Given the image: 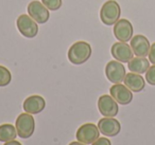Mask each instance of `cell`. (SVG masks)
I'll list each match as a JSON object with an SVG mask.
<instances>
[{
  "label": "cell",
  "instance_id": "obj_14",
  "mask_svg": "<svg viewBox=\"0 0 155 145\" xmlns=\"http://www.w3.org/2000/svg\"><path fill=\"white\" fill-rule=\"evenodd\" d=\"M22 107L26 112L30 113V114H37L45 109V98L41 95H31L25 100Z\"/></svg>",
  "mask_w": 155,
  "mask_h": 145
},
{
  "label": "cell",
  "instance_id": "obj_9",
  "mask_svg": "<svg viewBox=\"0 0 155 145\" xmlns=\"http://www.w3.org/2000/svg\"><path fill=\"white\" fill-rule=\"evenodd\" d=\"M110 93L112 98L120 105H127L133 101V93L132 91L122 84H114L110 87Z\"/></svg>",
  "mask_w": 155,
  "mask_h": 145
},
{
  "label": "cell",
  "instance_id": "obj_8",
  "mask_svg": "<svg viewBox=\"0 0 155 145\" xmlns=\"http://www.w3.org/2000/svg\"><path fill=\"white\" fill-rule=\"evenodd\" d=\"M28 14L32 17L37 24H46L49 20L50 13L49 10L41 2V1H31L28 5Z\"/></svg>",
  "mask_w": 155,
  "mask_h": 145
},
{
  "label": "cell",
  "instance_id": "obj_16",
  "mask_svg": "<svg viewBox=\"0 0 155 145\" xmlns=\"http://www.w3.org/2000/svg\"><path fill=\"white\" fill-rule=\"evenodd\" d=\"M127 68L131 72L142 74V73H146L150 68V62L146 57L137 56V57H133L127 63Z\"/></svg>",
  "mask_w": 155,
  "mask_h": 145
},
{
  "label": "cell",
  "instance_id": "obj_10",
  "mask_svg": "<svg viewBox=\"0 0 155 145\" xmlns=\"http://www.w3.org/2000/svg\"><path fill=\"white\" fill-rule=\"evenodd\" d=\"M133 26L127 19H119L114 26V35L119 41L127 43L133 37Z\"/></svg>",
  "mask_w": 155,
  "mask_h": 145
},
{
  "label": "cell",
  "instance_id": "obj_5",
  "mask_svg": "<svg viewBox=\"0 0 155 145\" xmlns=\"http://www.w3.org/2000/svg\"><path fill=\"white\" fill-rule=\"evenodd\" d=\"M100 130L98 126L93 123H85L79 127L75 137L79 142H82L84 144H93L97 139H99Z\"/></svg>",
  "mask_w": 155,
  "mask_h": 145
},
{
  "label": "cell",
  "instance_id": "obj_17",
  "mask_svg": "<svg viewBox=\"0 0 155 145\" xmlns=\"http://www.w3.org/2000/svg\"><path fill=\"white\" fill-rule=\"evenodd\" d=\"M17 136L16 127L12 124H2L0 125V142H9L15 140Z\"/></svg>",
  "mask_w": 155,
  "mask_h": 145
},
{
  "label": "cell",
  "instance_id": "obj_4",
  "mask_svg": "<svg viewBox=\"0 0 155 145\" xmlns=\"http://www.w3.org/2000/svg\"><path fill=\"white\" fill-rule=\"evenodd\" d=\"M16 26H17L20 34L27 38H33L38 33L37 22L32 17H30V15L21 14L18 16L17 20H16Z\"/></svg>",
  "mask_w": 155,
  "mask_h": 145
},
{
  "label": "cell",
  "instance_id": "obj_23",
  "mask_svg": "<svg viewBox=\"0 0 155 145\" xmlns=\"http://www.w3.org/2000/svg\"><path fill=\"white\" fill-rule=\"evenodd\" d=\"M5 145H22V144L16 140H12V141H9V142H5Z\"/></svg>",
  "mask_w": 155,
  "mask_h": 145
},
{
  "label": "cell",
  "instance_id": "obj_24",
  "mask_svg": "<svg viewBox=\"0 0 155 145\" xmlns=\"http://www.w3.org/2000/svg\"><path fill=\"white\" fill-rule=\"evenodd\" d=\"M68 145H86V144H84V143H82V142H79V141H78V142H71V143H69Z\"/></svg>",
  "mask_w": 155,
  "mask_h": 145
},
{
  "label": "cell",
  "instance_id": "obj_2",
  "mask_svg": "<svg viewBox=\"0 0 155 145\" xmlns=\"http://www.w3.org/2000/svg\"><path fill=\"white\" fill-rule=\"evenodd\" d=\"M121 15L120 5L115 0H108L102 5L100 10L101 21L106 26H113L119 20Z\"/></svg>",
  "mask_w": 155,
  "mask_h": 145
},
{
  "label": "cell",
  "instance_id": "obj_15",
  "mask_svg": "<svg viewBox=\"0 0 155 145\" xmlns=\"http://www.w3.org/2000/svg\"><path fill=\"white\" fill-rule=\"evenodd\" d=\"M124 85L131 90L132 92H140L144 89L146 86V82L144 79L140 74L137 73L130 72L127 74H125V77L123 79Z\"/></svg>",
  "mask_w": 155,
  "mask_h": 145
},
{
  "label": "cell",
  "instance_id": "obj_11",
  "mask_svg": "<svg viewBox=\"0 0 155 145\" xmlns=\"http://www.w3.org/2000/svg\"><path fill=\"white\" fill-rule=\"evenodd\" d=\"M110 53L115 60L120 63H129L134 55L131 46H129L127 43H122V41L115 43L112 46Z\"/></svg>",
  "mask_w": 155,
  "mask_h": 145
},
{
  "label": "cell",
  "instance_id": "obj_12",
  "mask_svg": "<svg viewBox=\"0 0 155 145\" xmlns=\"http://www.w3.org/2000/svg\"><path fill=\"white\" fill-rule=\"evenodd\" d=\"M98 128L100 132L106 137H116L120 132L121 125L115 118H102L98 122Z\"/></svg>",
  "mask_w": 155,
  "mask_h": 145
},
{
  "label": "cell",
  "instance_id": "obj_1",
  "mask_svg": "<svg viewBox=\"0 0 155 145\" xmlns=\"http://www.w3.org/2000/svg\"><path fill=\"white\" fill-rule=\"evenodd\" d=\"M91 47L88 43L77 41L68 50V60L73 65H82L91 56Z\"/></svg>",
  "mask_w": 155,
  "mask_h": 145
},
{
  "label": "cell",
  "instance_id": "obj_7",
  "mask_svg": "<svg viewBox=\"0 0 155 145\" xmlns=\"http://www.w3.org/2000/svg\"><path fill=\"white\" fill-rule=\"evenodd\" d=\"M98 109H99L100 113L106 118L116 117L119 111L118 103L112 98V95H108V94H104L99 98Z\"/></svg>",
  "mask_w": 155,
  "mask_h": 145
},
{
  "label": "cell",
  "instance_id": "obj_21",
  "mask_svg": "<svg viewBox=\"0 0 155 145\" xmlns=\"http://www.w3.org/2000/svg\"><path fill=\"white\" fill-rule=\"evenodd\" d=\"M148 56H149V62L152 63L153 65H155V43L151 46Z\"/></svg>",
  "mask_w": 155,
  "mask_h": 145
},
{
  "label": "cell",
  "instance_id": "obj_3",
  "mask_svg": "<svg viewBox=\"0 0 155 145\" xmlns=\"http://www.w3.org/2000/svg\"><path fill=\"white\" fill-rule=\"evenodd\" d=\"M15 127L18 137L21 139H29L35 129V121L33 115L28 112L20 113L16 119Z\"/></svg>",
  "mask_w": 155,
  "mask_h": 145
},
{
  "label": "cell",
  "instance_id": "obj_6",
  "mask_svg": "<svg viewBox=\"0 0 155 145\" xmlns=\"http://www.w3.org/2000/svg\"><path fill=\"white\" fill-rule=\"evenodd\" d=\"M125 68L122 63L118 60H110L105 67V75L110 83L119 84L125 77Z\"/></svg>",
  "mask_w": 155,
  "mask_h": 145
},
{
  "label": "cell",
  "instance_id": "obj_22",
  "mask_svg": "<svg viewBox=\"0 0 155 145\" xmlns=\"http://www.w3.org/2000/svg\"><path fill=\"white\" fill-rule=\"evenodd\" d=\"M91 145H112V143H110V141L107 138H99Z\"/></svg>",
  "mask_w": 155,
  "mask_h": 145
},
{
  "label": "cell",
  "instance_id": "obj_20",
  "mask_svg": "<svg viewBox=\"0 0 155 145\" xmlns=\"http://www.w3.org/2000/svg\"><path fill=\"white\" fill-rule=\"evenodd\" d=\"M146 81L150 85L155 86V65L150 66V68L146 72Z\"/></svg>",
  "mask_w": 155,
  "mask_h": 145
},
{
  "label": "cell",
  "instance_id": "obj_13",
  "mask_svg": "<svg viewBox=\"0 0 155 145\" xmlns=\"http://www.w3.org/2000/svg\"><path fill=\"white\" fill-rule=\"evenodd\" d=\"M131 48L136 56L146 57V56H148L151 48L150 41L143 35H135L131 39Z\"/></svg>",
  "mask_w": 155,
  "mask_h": 145
},
{
  "label": "cell",
  "instance_id": "obj_18",
  "mask_svg": "<svg viewBox=\"0 0 155 145\" xmlns=\"http://www.w3.org/2000/svg\"><path fill=\"white\" fill-rule=\"evenodd\" d=\"M12 81V74L8 68L0 65V87H5Z\"/></svg>",
  "mask_w": 155,
  "mask_h": 145
},
{
  "label": "cell",
  "instance_id": "obj_19",
  "mask_svg": "<svg viewBox=\"0 0 155 145\" xmlns=\"http://www.w3.org/2000/svg\"><path fill=\"white\" fill-rule=\"evenodd\" d=\"M41 3L50 11H56L62 7V0H41Z\"/></svg>",
  "mask_w": 155,
  "mask_h": 145
}]
</instances>
